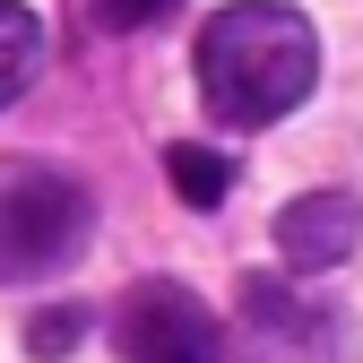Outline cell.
<instances>
[{"instance_id":"obj_1","label":"cell","mask_w":363,"mask_h":363,"mask_svg":"<svg viewBox=\"0 0 363 363\" xmlns=\"http://www.w3.org/2000/svg\"><path fill=\"white\" fill-rule=\"evenodd\" d=\"M199 104L225 130H268L320 86V35L286 0H234L199 26Z\"/></svg>"},{"instance_id":"obj_6","label":"cell","mask_w":363,"mask_h":363,"mask_svg":"<svg viewBox=\"0 0 363 363\" xmlns=\"http://www.w3.org/2000/svg\"><path fill=\"white\" fill-rule=\"evenodd\" d=\"M43 78V18L26 0H0V113Z\"/></svg>"},{"instance_id":"obj_7","label":"cell","mask_w":363,"mask_h":363,"mask_svg":"<svg viewBox=\"0 0 363 363\" xmlns=\"http://www.w3.org/2000/svg\"><path fill=\"white\" fill-rule=\"evenodd\" d=\"M164 182H173L191 208H225V191H234V164H225L216 147H191V139H182V147H164Z\"/></svg>"},{"instance_id":"obj_5","label":"cell","mask_w":363,"mask_h":363,"mask_svg":"<svg viewBox=\"0 0 363 363\" xmlns=\"http://www.w3.org/2000/svg\"><path fill=\"white\" fill-rule=\"evenodd\" d=\"M363 234V199L354 191H303L277 208V259L303 268V277H320V268H337Z\"/></svg>"},{"instance_id":"obj_4","label":"cell","mask_w":363,"mask_h":363,"mask_svg":"<svg viewBox=\"0 0 363 363\" xmlns=\"http://www.w3.org/2000/svg\"><path fill=\"white\" fill-rule=\"evenodd\" d=\"M225 346L234 337L216 329V311L173 277H139L113 303V354L121 363H225Z\"/></svg>"},{"instance_id":"obj_8","label":"cell","mask_w":363,"mask_h":363,"mask_svg":"<svg viewBox=\"0 0 363 363\" xmlns=\"http://www.w3.org/2000/svg\"><path fill=\"white\" fill-rule=\"evenodd\" d=\"M78 337H86V311H78V303H52V311L26 320V354H35V363H61Z\"/></svg>"},{"instance_id":"obj_2","label":"cell","mask_w":363,"mask_h":363,"mask_svg":"<svg viewBox=\"0 0 363 363\" xmlns=\"http://www.w3.org/2000/svg\"><path fill=\"white\" fill-rule=\"evenodd\" d=\"M86 234H96V199H86L78 173L35 164V156L0 164V286L61 277L86 251Z\"/></svg>"},{"instance_id":"obj_3","label":"cell","mask_w":363,"mask_h":363,"mask_svg":"<svg viewBox=\"0 0 363 363\" xmlns=\"http://www.w3.org/2000/svg\"><path fill=\"white\" fill-rule=\"evenodd\" d=\"M225 363H354V320L337 303L251 268L242 294H234V346H225Z\"/></svg>"},{"instance_id":"obj_9","label":"cell","mask_w":363,"mask_h":363,"mask_svg":"<svg viewBox=\"0 0 363 363\" xmlns=\"http://www.w3.org/2000/svg\"><path fill=\"white\" fill-rule=\"evenodd\" d=\"M173 9V0H96V26L104 35H139V26H156Z\"/></svg>"}]
</instances>
